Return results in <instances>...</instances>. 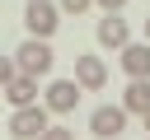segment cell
Wrapping results in <instances>:
<instances>
[{
	"mask_svg": "<svg viewBox=\"0 0 150 140\" xmlns=\"http://www.w3.org/2000/svg\"><path fill=\"white\" fill-rule=\"evenodd\" d=\"M23 28H28V37L47 42V37L61 28V9H56L52 0H28V9H23Z\"/></svg>",
	"mask_w": 150,
	"mask_h": 140,
	"instance_id": "cell-2",
	"label": "cell"
},
{
	"mask_svg": "<svg viewBox=\"0 0 150 140\" xmlns=\"http://www.w3.org/2000/svg\"><path fill=\"white\" fill-rule=\"evenodd\" d=\"M89 5H94V0H61V5H56V9H61V14H84V9H89Z\"/></svg>",
	"mask_w": 150,
	"mask_h": 140,
	"instance_id": "cell-13",
	"label": "cell"
},
{
	"mask_svg": "<svg viewBox=\"0 0 150 140\" xmlns=\"http://www.w3.org/2000/svg\"><path fill=\"white\" fill-rule=\"evenodd\" d=\"M75 84H80V93H98V89L108 84L103 56H75Z\"/></svg>",
	"mask_w": 150,
	"mask_h": 140,
	"instance_id": "cell-4",
	"label": "cell"
},
{
	"mask_svg": "<svg viewBox=\"0 0 150 140\" xmlns=\"http://www.w3.org/2000/svg\"><path fill=\"white\" fill-rule=\"evenodd\" d=\"M131 42V28H127V19H117V14H103L98 19V47H108V51H122Z\"/></svg>",
	"mask_w": 150,
	"mask_h": 140,
	"instance_id": "cell-7",
	"label": "cell"
},
{
	"mask_svg": "<svg viewBox=\"0 0 150 140\" xmlns=\"http://www.w3.org/2000/svg\"><path fill=\"white\" fill-rule=\"evenodd\" d=\"M14 75H19V70H14V56H0V93L14 84Z\"/></svg>",
	"mask_w": 150,
	"mask_h": 140,
	"instance_id": "cell-11",
	"label": "cell"
},
{
	"mask_svg": "<svg viewBox=\"0 0 150 140\" xmlns=\"http://www.w3.org/2000/svg\"><path fill=\"white\" fill-rule=\"evenodd\" d=\"M117 107H122V112H136V117H145V112H150V79H131Z\"/></svg>",
	"mask_w": 150,
	"mask_h": 140,
	"instance_id": "cell-9",
	"label": "cell"
},
{
	"mask_svg": "<svg viewBox=\"0 0 150 140\" xmlns=\"http://www.w3.org/2000/svg\"><path fill=\"white\" fill-rule=\"evenodd\" d=\"M141 121H145V131H150V112H145V117H141Z\"/></svg>",
	"mask_w": 150,
	"mask_h": 140,
	"instance_id": "cell-16",
	"label": "cell"
},
{
	"mask_svg": "<svg viewBox=\"0 0 150 140\" xmlns=\"http://www.w3.org/2000/svg\"><path fill=\"white\" fill-rule=\"evenodd\" d=\"M5 98H9V107H33V103H38V79L14 75V84L5 89Z\"/></svg>",
	"mask_w": 150,
	"mask_h": 140,
	"instance_id": "cell-10",
	"label": "cell"
},
{
	"mask_svg": "<svg viewBox=\"0 0 150 140\" xmlns=\"http://www.w3.org/2000/svg\"><path fill=\"white\" fill-rule=\"evenodd\" d=\"M145 42H150V14H145Z\"/></svg>",
	"mask_w": 150,
	"mask_h": 140,
	"instance_id": "cell-15",
	"label": "cell"
},
{
	"mask_svg": "<svg viewBox=\"0 0 150 140\" xmlns=\"http://www.w3.org/2000/svg\"><path fill=\"white\" fill-rule=\"evenodd\" d=\"M42 131H47V107H42V103L9 112V135H14V140H38Z\"/></svg>",
	"mask_w": 150,
	"mask_h": 140,
	"instance_id": "cell-3",
	"label": "cell"
},
{
	"mask_svg": "<svg viewBox=\"0 0 150 140\" xmlns=\"http://www.w3.org/2000/svg\"><path fill=\"white\" fill-rule=\"evenodd\" d=\"M75 103H80V84L75 79H52L47 84V98H42L47 112H75Z\"/></svg>",
	"mask_w": 150,
	"mask_h": 140,
	"instance_id": "cell-6",
	"label": "cell"
},
{
	"mask_svg": "<svg viewBox=\"0 0 150 140\" xmlns=\"http://www.w3.org/2000/svg\"><path fill=\"white\" fill-rule=\"evenodd\" d=\"M52 47L47 42H38V37H28L19 51H14V70L19 75H28V79H42V75H52Z\"/></svg>",
	"mask_w": 150,
	"mask_h": 140,
	"instance_id": "cell-1",
	"label": "cell"
},
{
	"mask_svg": "<svg viewBox=\"0 0 150 140\" xmlns=\"http://www.w3.org/2000/svg\"><path fill=\"white\" fill-rule=\"evenodd\" d=\"M122 70L131 79H150V42H127L122 47Z\"/></svg>",
	"mask_w": 150,
	"mask_h": 140,
	"instance_id": "cell-8",
	"label": "cell"
},
{
	"mask_svg": "<svg viewBox=\"0 0 150 140\" xmlns=\"http://www.w3.org/2000/svg\"><path fill=\"white\" fill-rule=\"evenodd\" d=\"M38 140H75V131H66V126H47Z\"/></svg>",
	"mask_w": 150,
	"mask_h": 140,
	"instance_id": "cell-12",
	"label": "cell"
},
{
	"mask_svg": "<svg viewBox=\"0 0 150 140\" xmlns=\"http://www.w3.org/2000/svg\"><path fill=\"white\" fill-rule=\"evenodd\" d=\"M94 5H98V9H103V14H117V9H122V5H127V0H94Z\"/></svg>",
	"mask_w": 150,
	"mask_h": 140,
	"instance_id": "cell-14",
	"label": "cell"
},
{
	"mask_svg": "<svg viewBox=\"0 0 150 140\" xmlns=\"http://www.w3.org/2000/svg\"><path fill=\"white\" fill-rule=\"evenodd\" d=\"M89 131H94L98 140H112V135H122V131H127V112H122V107H112V103H103V107H94V112H89Z\"/></svg>",
	"mask_w": 150,
	"mask_h": 140,
	"instance_id": "cell-5",
	"label": "cell"
}]
</instances>
